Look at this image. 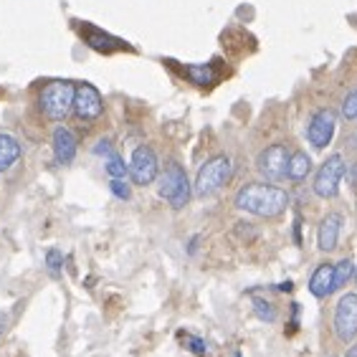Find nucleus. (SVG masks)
<instances>
[{
	"instance_id": "9b49d317",
	"label": "nucleus",
	"mask_w": 357,
	"mask_h": 357,
	"mask_svg": "<svg viewBox=\"0 0 357 357\" xmlns=\"http://www.w3.org/2000/svg\"><path fill=\"white\" fill-rule=\"evenodd\" d=\"M340 231H342V216L340 213H327L319 223V233H317V244L322 251H335L337 241H340Z\"/></svg>"
},
{
	"instance_id": "412c9836",
	"label": "nucleus",
	"mask_w": 357,
	"mask_h": 357,
	"mask_svg": "<svg viewBox=\"0 0 357 357\" xmlns=\"http://www.w3.org/2000/svg\"><path fill=\"white\" fill-rule=\"evenodd\" d=\"M61 267H63V253L58 251V248H49V251H46V269L51 271L54 279L61 276Z\"/></svg>"
},
{
	"instance_id": "dca6fc26",
	"label": "nucleus",
	"mask_w": 357,
	"mask_h": 357,
	"mask_svg": "<svg viewBox=\"0 0 357 357\" xmlns=\"http://www.w3.org/2000/svg\"><path fill=\"white\" fill-rule=\"evenodd\" d=\"M312 173V160H309L307 152H294L289 157V170H287V177L292 182H304Z\"/></svg>"
},
{
	"instance_id": "aec40b11",
	"label": "nucleus",
	"mask_w": 357,
	"mask_h": 357,
	"mask_svg": "<svg viewBox=\"0 0 357 357\" xmlns=\"http://www.w3.org/2000/svg\"><path fill=\"white\" fill-rule=\"evenodd\" d=\"M253 312H256L261 322H273L276 319V309L267 299H261V296H253Z\"/></svg>"
},
{
	"instance_id": "c85d7f7f",
	"label": "nucleus",
	"mask_w": 357,
	"mask_h": 357,
	"mask_svg": "<svg viewBox=\"0 0 357 357\" xmlns=\"http://www.w3.org/2000/svg\"><path fill=\"white\" fill-rule=\"evenodd\" d=\"M355 281H357V271H355Z\"/></svg>"
},
{
	"instance_id": "20e7f679",
	"label": "nucleus",
	"mask_w": 357,
	"mask_h": 357,
	"mask_svg": "<svg viewBox=\"0 0 357 357\" xmlns=\"http://www.w3.org/2000/svg\"><path fill=\"white\" fill-rule=\"evenodd\" d=\"M160 196L165 198V200H168L175 210H180V208L188 205L193 190H190V180H188V175H185V170H182L177 162H170L168 168L162 170Z\"/></svg>"
},
{
	"instance_id": "f03ea898",
	"label": "nucleus",
	"mask_w": 357,
	"mask_h": 357,
	"mask_svg": "<svg viewBox=\"0 0 357 357\" xmlns=\"http://www.w3.org/2000/svg\"><path fill=\"white\" fill-rule=\"evenodd\" d=\"M74 97H77V86L56 79V81L43 84V89L38 91V109L43 112V117L61 122L74 109Z\"/></svg>"
},
{
	"instance_id": "f257e3e1",
	"label": "nucleus",
	"mask_w": 357,
	"mask_h": 357,
	"mask_svg": "<svg viewBox=\"0 0 357 357\" xmlns=\"http://www.w3.org/2000/svg\"><path fill=\"white\" fill-rule=\"evenodd\" d=\"M289 205V193L273 182H248L238 190L236 208L259 218H276Z\"/></svg>"
},
{
	"instance_id": "b1692460",
	"label": "nucleus",
	"mask_w": 357,
	"mask_h": 357,
	"mask_svg": "<svg viewBox=\"0 0 357 357\" xmlns=\"http://www.w3.org/2000/svg\"><path fill=\"white\" fill-rule=\"evenodd\" d=\"M188 350L196 352V355H205V342L200 337H190L188 340Z\"/></svg>"
},
{
	"instance_id": "7ed1b4c3",
	"label": "nucleus",
	"mask_w": 357,
	"mask_h": 357,
	"mask_svg": "<svg viewBox=\"0 0 357 357\" xmlns=\"http://www.w3.org/2000/svg\"><path fill=\"white\" fill-rule=\"evenodd\" d=\"M231 173H233L231 157H225V154L210 157L203 168H200V173H198V177H196V196L205 198V196L218 193L225 182L231 180Z\"/></svg>"
},
{
	"instance_id": "cd10ccee",
	"label": "nucleus",
	"mask_w": 357,
	"mask_h": 357,
	"mask_svg": "<svg viewBox=\"0 0 357 357\" xmlns=\"http://www.w3.org/2000/svg\"><path fill=\"white\" fill-rule=\"evenodd\" d=\"M347 357H357V344H352L350 352H347Z\"/></svg>"
},
{
	"instance_id": "6e6552de",
	"label": "nucleus",
	"mask_w": 357,
	"mask_h": 357,
	"mask_svg": "<svg viewBox=\"0 0 357 357\" xmlns=\"http://www.w3.org/2000/svg\"><path fill=\"white\" fill-rule=\"evenodd\" d=\"M289 157H292V154L287 152L284 145H271V148H267L259 154V173L267 177L269 182L276 185L281 177H287Z\"/></svg>"
},
{
	"instance_id": "423d86ee",
	"label": "nucleus",
	"mask_w": 357,
	"mask_h": 357,
	"mask_svg": "<svg viewBox=\"0 0 357 357\" xmlns=\"http://www.w3.org/2000/svg\"><path fill=\"white\" fill-rule=\"evenodd\" d=\"M335 332L342 342L357 340V294L347 292L335 307Z\"/></svg>"
},
{
	"instance_id": "5701e85b",
	"label": "nucleus",
	"mask_w": 357,
	"mask_h": 357,
	"mask_svg": "<svg viewBox=\"0 0 357 357\" xmlns=\"http://www.w3.org/2000/svg\"><path fill=\"white\" fill-rule=\"evenodd\" d=\"M109 190H112L119 200H129V188H127L122 180H112V182H109Z\"/></svg>"
},
{
	"instance_id": "39448f33",
	"label": "nucleus",
	"mask_w": 357,
	"mask_h": 357,
	"mask_svg": "<svg viewBox=\"0 0 357 357\" xmlns=\"http://www.w3.org/2000/svg\"><path fill=\"white\" fill-rule=\"evenodd\" d=\"M344 173H347V168H344V160L342 154H329L327 160L319 165V170H317L315 175V193L319 198H335L337 190H340V182H342Z\"/></svg>"
},
{
	"instance_id": "4468645a",
	"label": "nucleus",
	"mask_w": 357,
	"mask_h": 357,
	"mask_svg": "<svg viewBox=\"0 0 357 357\" xmlns=\"http://www.w3.org/2000/svg\"><path fill=\"white\" fill-rule=\"evenodd\" d=\"M84 41L89 43V49L102 51V54H109V51H117V49H127L125 41L112 38V35H106L104 31H99V29H91L89 33H84Z\"/></svg>"
},
{
	"instance_id": "0eeeda50",
	"label": "nucleus",
	"mask_w": 357,
	"mask_h": 357,
	"mask_svg": "<svg viewBox=\"0 0 357 357\" xmlns=\"http://www.w3.org/2000/svg\"><path fill=\"white\" fill-rule=\"evenodd\" d=\"M157 175H160L157 154L148 145H140L132 152V160H129V177L134 180V185H150Z\"/></svg>"
},
{
	"instance_id": "f8f14e48",
	"label": "nucleus",
	"mask_w": 357,
	"mask_h": 357,
	"mask_svg": "<svg viewBox=\"0 0 357 357\" xmlns=\"http://www.w3.org/2000/svg\"><path fill=\"white\" fill-rule=\"evenodd\" d=\"M54 154H56L58 165H71L77 157V137L66 127L54 129Z\"/></svg>"
},
{
	"instance_id": "393cba45",
	"label": "nucleus",
	"mask_w": 357,
	"mask_h": 357,
	"mask_svg": "<svg viewBox=\"0 0 357 357\" xmlns=\"http://www.w3.org/2000/svg\"><path fill=\"white\" fill-rule=\"evenodd\" d=\"M94 154H106V157H109V154H112V145H109V140L99 142L97 148H94Z\"/></svg>"
},
{
	"instance_id": "bb28decb",
	"label": "nucleus",
	"mask_w": 357,
	"mask_h": 357,
	"mask_svg": "<svg viewBox=\"0 0 357 357\" xmlns=\"http://www.w3.org/2000/svg\"><path fill=\"white\" fill-rule=\"evenodd\" d=\"M350 185H357V162L350 168Z\"/></svg>"
},
{
	"instance_id": "ddd939ff",
	"label": "nucleus",
	"mask_w": 357,
	"mask_h": 357,
	"mask_svg": "<svg viewBox=\"0 0 357 357\" xmlns=\"http://www.w3.org/2000/svg\"><path fill=\"white\" fill-rule=\"evenodd\" d=\"M309 292L317 296V299H324L335 292V267L332 264H322L317 267L312 279H309Z\"/></svg>"
},
{
	"instance_id": "6ab92c4d",
	"label": "nucleus",
	"mask_w": 357,
	"mask_h": 357,
	"mask_svg": "<svg viewBox=\"0 0 357 357\" xmlns=\"http://www.w3.org/2000/svg\"><path fill=\"white\" fill-rule=\"evenodd\" d=\"M106 175L112 177V180H125V177L129 175V168H127L125 160H122L117 152H112L106 157Z\"/></svg>"
},
{
	"instance_id": "9d476101",
	"label": "nucleus",
	"mask_w": 357,
	"mask_h": 357,
	"mask_svg": "<svg viewBox=\"0 0 357 357\" xmlns=\"http://www.w3.org/2000/svg\"><path fill=\"white\" fill-rule=\"evenodd\" d=\"M104 112V102H102V94L91 84H79L77 86V97H74V114L84 122L102 117Z\"/></svg>"
},
{
	"instance_id": "a211bd4d",
	"label": "nucleus",
	"mask_w": 357,
	"mask_h": 357,
	"mask_svg": "<svg viewBox=\"0 0 357 357\" xmlns=\"http://www.w3.org/2000/svg\"><path fill=\"white\" fill-rule=\"evenodd\" d=\"M355 264H352L350 259H344V261H340L335 267V292L337 289H342V287H347L352 279H355Z\"/></svg>"
},
{
	"instance_id": "1a4fd4ad",
	"label": "nucleus",
	"mask_w": 357,
	"mask_h": 357,
	"mask_svg": "<svg viewBox=\"0 0 357 357\" xmlns=\"http://www.w3.org/2000/svg\"><path fill=\"white\" fill-rule=\"evenodd\" d=\"M335 127H337L335 112L332 109H319L315 117L309 119V127H307L309 145L315 150H324L332 142V137H335Z\"/></svg>"
},
{
	"instance_id": "f3484780",
	"label": "nucleus",
	"mask_w": 357,
	"mask_h": 357,
	"mask_svg": "<svg viewBox=\"0 0 357 357\" xmlns=\"http://www.w3.org/2000/svg\"><path fill=\"white\" fill-rule=\"evenodd\" d=\"M185 74L193 84L198 86H213L216 84V71L210 63H203V66H185Z\"/></svg>"
},
{
	"instance_id": "2eb2a0df",
	"label": "nucleus",
	"mask_w": 357,
	"mask_h": 357,
	"mask_svg": "<svg viewBox=\"0 0 357 357\" xmlns=\"http://www.w3.org/2000/svg\"><path fill=\"white\" fill-rule=\"evenodd\" d=\"M21 157V145L10 134H0V173L10 170Z\"/></svg>"
},
{
	"instance_id": "a878e982",
	"label": "nucleus",
	"mask_w": 357,
	"mask_h": 357,
	"mask_svg": "<svg viewBox=\"0 0 357 357\" xmlns=\"http://www.w3.org/2000/svg\"><path fill=\"white\" fill-rule=\"evenodd\" d=\"M8 324H10V315H8V312H0V335L8 329Z\"/></svg>"
},
{
	"instance_id": "4be33fe9",
	"label": "nucleus",
	"mask_w": 357,
	"mask_h": 357,
	"mask_svg": "<svg viewBox=\"0 0 357 357\" xmlns=\"http://www.w3.org/2000/svg\"><path fill=\"white\" fill-rule=\"evenodd\" d=\"M342 117L344 119H357V89L352 94H347L342 104Z\"/></svg>"
}]
</instances>
